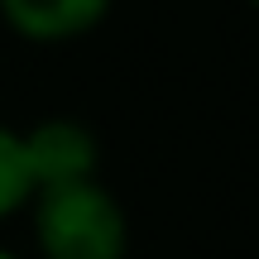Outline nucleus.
Instances as JSON below:
<instances>
[{
  "label": "nucleus",
  "mask_w": 259,
  "mask_h": 259,
  "mask_svg": "<svg viewBox=\"0 0 259 259\" xmlns=\"http://www.w3.org/2000/svg\"><path fill=\"white\" fill-rule=\"evenodd\" d=\"M24 158H29V173H34V192L87 183L101 168V139H96L92 125L72 120V115H53V120H38L24 135Z\"/></svg>",
  "instance_id": "nucleus-2"
},
{
  "label": "nucleus",
  "mask_w": 259,
  "mask_h": 259,
  "mask_svg": "<svg viewBox=\"0 0 259 259\" xmlns=\"http://www.w3.org/2000/svg\"><path fill=\"white\" fill-rule=\"evenodd\" d=\"M34 245L44 259H125V206L96 178L34 192Z\"/></svg>",
  "instance_id": "nucleus-1"
},
{
  "label": "nucleus",
  "mask_w": 259,
  "mask_h": 259,
  "mask_svg": "<svg viewBox=\"0 0 259 259\" xmlns=\"http://www.w3.org/2000/svg\"><path fill=\"white\" fill-rule=\"evenodd\" d=\"M29 202H34V173L24 158V135L0 125V221L24 211Z\"/></svg>",
  "instance_id": "nucleus-4"
},
{
  "label": "nucleus",
  "mask_w": 259,
  "mask_h": 259,
  "mask_svg": "<svg viewBox=\"0 0 259 259\" xmlns=\"http://www.w3.org/2000/svg\"><path fill=\"white\" fill-rule=\"evenodd\" d=\"M250 5H259V0H250Z\"/></svg>",
  "instance_id": "nucleus-6"
},
{
  "label": "nucleus",
  "mask_w": 259,
  "mask_h": 259,
  "mask_svg": "<svg viewBox=\"0 0 259 259\" xmlns=\"http://www.w3.org/2000/svg\"><path fill=\"white\" fill-rule=\"evenodd\" d=\"M115 0H0V19L29 44L82 38L111 15Z\"/></svg>",
  "instance_id": "nucleus-3"
},
{
  "label": "nucleus",
  "mask_w": 259,
  "mask_h": 259,
  "mask_svg": "<svg viewBox=\"0 0 259 259\" xmlns=\"http://www.w3.org/2000/svg\"><path fill=\"white\" fill-rule=\"evenodd\" d=\"M0 259H19V254H10V250H0Z\"/></svg>",
  "instance_id": "nucleus-5"
}]
</instances>
